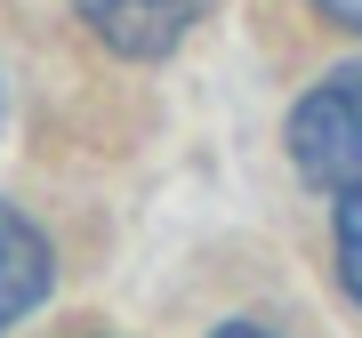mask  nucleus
<instances>
[{
  "label": "nucleus",
  "mask_w": 362,
  "mask_h": 338,
  "mask_svg": "<svg viewBox=\"0 0 362 338\" xmlns=\"http://www.w3.org/2000/svg\"><path fill=\"white\" fill-rule=\"evenodd\" d=\"M290 161L314 185H362V65L322 73L290 113Z\"/></svg>",
  "instance_id": "f257e3e1"
},
{
  "label": "nucleus",
  "mask_w": 362,
  "mask_h": 338,
  "mask_svg": "<svg viewBox=\"0 0 362 338\" xmlns=\"http://www.w3.org/2000/svg\"><path fill=\"white\" fill-rule=\"evenodd\" d=\"M81 8V25H89L113 57H169L185 33L209 16V0H73Z\"/></svg>",
  "instance_id": "f03ea898"
},
{
  "label": "nucleus",
  "mask_w": 362,
  "mask_h": 338,
  "mask_svg": "<svg viewBox=\"0 0 362 338\" xmlns=\"http://www.w3.org/2000/svg\"><path fill=\"white\" fill-rule=\"evenodd\" d=\"M57 282V258H49V234L25 218V209L0 202V330H16L25 314L49 298Z\"/></svg>",
  "instance_id": "7ed1b4c3"
},
{
  "label": "nucleus",
  "mask_w": 362,
  "mask_h": 338,
  "mask_svg": "<svg viewBox=\"0 0 362 338\" xmlns=\"http://www.w3.org/2000/svg\"><path fill=\"white\" fill-rule=\"evenodd\" d=\"M338 282H346V298L362 306V185L338 194Z\"/></svg>",
  "instance_id": "20e7f679"
},
{
  "label": "nucleus",
  "mask_w": 362,
  "mask_h": 338,
  "mask_svg": "<svg viewBox=\"0 0 362 338\" xmlns=\"http://www.w3.org/2000/svg\"><path fill=\"white\" fill-rule=\"evenodd\" d=\"M314 8H322L330 25H346V33H362V0H314Z\"/></svg>",
  "instance_id": "39448f33"
},
{
  "label": "nucleus",
  "mask_w": 362,
  "mask_h": 338,
  "mask_svg": "<svg viewBox=\"0 0 362 338\" xmlns=\"http://www.w3.org/2000/svg\"><path fill=\"white\" fill-rule=\"evenodd\" d=\"M218 338H266V330H250V322H226V330H218Z\"/></svg>",
  "instance_id": "423d86ee"
}]
</instances>
